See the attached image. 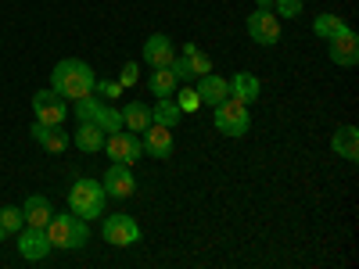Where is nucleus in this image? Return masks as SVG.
<instances>
[{"label": "nucleus", "instance_id": "obj_5", "mask_svg": "<svg viewBox=\"0 0 359 269\" xmlns=\"http://www.w3.org/2000/svg\"><path fill=\"white\" fill-rule=\"evenodd\" d=\"M104 151H108V158H111V162H123V165H137V158L144 155L140 133H130V130L108 133V137H104Z\"/></svg>", "mask_w": 359, "mask_h": 269}, {"label": "nucleus", "instance_id": "obj_33", "mask_svg": "<svg viewBox=\"0 0 359 269\" xmlns=\"http://www.w3.org/2000/svg\"><path fill=\"white\" fill-rule=\"evenodd\" d=\"M0 241H4V230H0Z\"/></svg>", "mask_w": 359, "mask_h": 269}, {"label": "nucleus", "instance_id": "obj_16", "mask_svg": "<svg viewBox=\"0 0 359 269\" xmlns=\"http://www.w3.org/2000/svg\"><path fill=\"white\" fill-rule=\"evenodd\" d=\"M331 151L345 162H355L359 158V130L355 126H338V133L331 137Z\"/></svg>", "mask_w": 359, "mask_h": 269}, {"label": "nucleus", "instance_id": "obj_19", "mask_svg": "<svg viewBox=\"0 0 359 269\" xmlns=\"http://www.w3.org/2000/svg\"><path fill=\"white\" fill-rule=\"evenodd\" d=\"M123 111V126L130 133H144L147 126H151V108H147L144 101H130L126 108H118Z\"/></svg>", "mask_w": 359, "mask_h": 269}, {"label": "nucleus", "instance_id": "obj_8", "mask_svg": "<svg viewBox=\"0 0 359 269\" xmlns=\"http://www.w3.org/2000/svg\"><path fill=\"white\" fill-rule=\"evenodd\" d=\"M248 36H252L255 43H262V47H273V43L280 40V18H277L273 11L255 8V11L248 15Z\"/></svg>", "mask_w": 359, "mask_h": 269}, {"label": "nucleus", "instance_id": "obj_12", "mask_svg": "<svg viewBox=\"0 0 359 269\" xmlns=\"http://www.w3.org/2000/svg\"><path fill=\"white\" fill-rule=\"evenodd\" d=\"M144 155H151V158H169L172 155V130L162 126V123H151L144 130Z\"/></svg>", "mask_w": 359, "mask_h": 269}, {"label": "nucleus", "instance_id": "obj_23", "mask_svg": "<svg viewBox=\"0 0 359 269\" xmlns=\"http://www.w3.org/2000/svg\"><path fill=\"white\" fill-rule=\"evenodd\" d=\"M180 115H184V111H180V104L172 101V97H158V104L151 108V123H162V126H176L180 123Z\"/></svg>", "mask_w": 359, "mask_h": 269}, {"label": "nucleus", "instance_id": "obj_22", "mask_svg": "<svg viewBox=\"0 0 359 269\" xmlns=\"http://www.w3.org/2000/svg\"><path fill=\"white\" fill-rule=\"evenodd\" d=\"M180 57L187 62V69H191V76L198 79V76H208L212 72V57H208L201 47H194V43H187L184 50H180Z\"/></svg>", "mask_w": 359, "mask_h": 269}, {"label": "nucleus", "instance_id": "obj_9", "mask_svg": "<svg viewBox=\"0 0 359 269\" xmlns=\"http://www.w3.org/2000/svg\"><path fill=\"white\" fill-rule=\"evenodd\" d=\"M327 54H331V62H334L338 69L359 65V36L352 33V29H345V33H338V36L327 40Z\"/></svg>", "mask_w": 359, "mask_h": 269}, {"label": "nucleus", "instance_id": "obj_2", "mask_svg": "<svg viewBox=\"0 0 359 269\" xmlns=\"http://www.w3.org/2000/svg\"><path fill=\"white\" fill-rule=\"evenodd\" d=\"M47 230V241L50 248H83L90 241V230H86V219H79L76 212H57L50 216V223L43 226Z\"/></svg>", "mask_w": 359, "mask_h": 269}, {"label": "nucleus", "instance_id": "obj_4", "mask_svg": "<svg viewBox=\"0 0 359 269\" xmlns=\"http://www.w3.org/2000/svg\"><path fill=\"white\" fill-rule=\"evenodd\" d=\"M248 126H252V115H248V104L245 101H237L230 94V97H223L216 104V130L223 137H245Z\"/></svg>", "mask_w": 359, "mask_h": 269}, {"label": "nucleus", "instance_id": "obj_18", "mask_svg": "<svg viewBox=\"0 0 359 269\" xmlns=\"http://www.w3.org/2000/svg\"><path fill=\"white\" fill-rule=\"evenodd\" d=\"M72 140H76L79 151H90V155L104 151V130H101L97 123H79V130H76Z\"/></svg>", "mask_w": 359, "mask_h": 269}, {"label": "nucleus", "instance_id": "obj_20", "mask_svg": "<svg viewBox=\"0 0 359 269\" xmlns=\"http://www.w3.org/2000/svg\"><path fill=\"white\" fill-rule=\"evenodd\" d=\"M259 90H262V83H259L252 72H237V76L230 79V94H233L237 101H245V104H252V101L259 97Z\"/></svg>", "mask_w": 359, "mask_h": 269}, {"label": "nucleus", "instance_id": "obj_15", "mask_svg": "<svg viewBox=\"0 0 359 269\" xmlns=\"http://www.w3.org/2000/svg\"><path fill=\"white\" fill-rule=\"evenodd\" d=\"M33 140L43 147L47 155H62L65 147H69V133L62 126H47V123H36L33 126Z\"/></svg>", "mask_w": 359, "mask_h": 269}, {"label": "nucleus", "instance_id": "obj_31", "mask_svg": "<svg viewBox=\"0 0 359 269\" xmlns=\"http://www.w3.org/2000/svg\"><path fill=\"white\" fill-rule=\"evenodd\" d=\"M137 76H140L137 62H126V65H123V72H118V83H123V86H133V83H137Z\"/></svg>", "mask_w": 359, "mask_h": 269}, {"label": "nucleus", "instance_id": "obj_30", "mask_svg": "<svg viewBox=\"0 0 359 269\" xmlns=\"http://www.w3.org/2000/svg\"><path fill=\"white\" fill-rule=\"evenodd\" d=\"M94 90H97V94H101V101L108 97H118V90H123V83H118V79H104V83H94Z\"/></svg>", "mask_w": 359, "mask_h": 269}, {"label": "nucleus", "instance_id": "obj_11", "mask_svg": "<svg viewBox=\"0 0 359 269\" xmlns=\"http://www.w3.org/2000/svg\"><path fill=\"white\" fill-rule=\"evenodd\" d=\"M47 251H50V241H47L43 226H22L18 230V255L22 258L40 262V258H47Z\"/></svg>", "mask_w": 359, "mask_h": 269}, {"label": "nucleus", "instance_id": "obj_6", "mask_svg": "<svg viewBox=\"0 0 359 269\" xmlns=\"http://www.w3.org/2000/svg\"><path fill=\"white\" fill-rule=\"evenodd\" d=\"M33 111H36V123H47V126H62L65 115H69V104L57 90H36L33 94Z\"/></svg>", "mask_w": 359, "mask_h": 269}, {"label": "nucleus", "instance_id": "obj_32", "mask_svg": "<svg viewBox=\"0 0 359 269\" xmlns=\"http://www.w3.org/2000/svg\"><path fill=\"white\" fill-rule=\"evenodd\" d=\"M255 4H259L262 11H269V8H273V0H255Z\"/></svg>", "mask_w": 359, "mask_h": 269}, {"label": "nucleus", "instance_id": "obj_26", "mask_svg": "<svg viewBox=\"0 0 359 269\" xmlns=\"http://www.w3.org/2000/svg\"><path fill=\"white\" fill-rule=\"evenodd\" d=\"M22 226H25V216H22L18 205H4V208H0V230H4V233H18Z\"/></svg>", "mask_w": 359, "mask_h": 269}, {"label": "nucleus", "instance_id": "obj_29", "mask_svg": "<svg viewBox=\"0 0 359 269\" xmlns=\"http://www.w3.org/2000/svg\"><path fill=\"white\" fill-rule=\"evenodd\" d=\"M306 8V0H273V11H280L277 18H298Z\"/></svg>", "mask_w": 359, "mask_h": 269}, {"label": "nucleus", "instance_id": "obj_24", "mask_svg": "<svg viewBox=\"0 0 359 269\" xmlns=\"http://www.w3.org/2000/svg\"><path fill=\"white\" fill-rule=\"evenodd\" d=\"M147 83H151V94H155V97H172V94H176V83H180V79H176V76H172V69L165 65V69H155V72H151V79H147Z\"/></svg>", "mask_w": 359, "mask_h": 269}, {"label": "nucleus", "instance_id": "obj_27", "mask_svg": "<svg viewBox=\"0 0 359 269\" xmlns=\"http://www.w3.org/2000/svg\"><path fill=\"white\" fill-rule=\"evenodd\" d=\"M101 97H94V94H86V97H79L76 101V118H79V123H94V115L101 111Z\"/></svg>", "mask_w": 359, "mask_h": 269}, {"label": "nucleus", "instance_id": "obj_17", "mask_svg": "<svg viewBox=\"0 0 359 269\" xmlns=\"http://www.w3.org/2000/svg\"><path fill=\"white\" fill-rule=\"evenodd\" d=\"M50 201L43 198V194H33V198H25V205H22V216H25V226H47L50 223Z\"/></svg>", "mask_w": 359, "mask_h": 269}, {"label": "nucleus", "instance_id": "obj_10", "mask_svg": "<svg viewBox=\"0 0 359 269\" xmlns=\"http://www.w3.org/2000/svg\"><path fill=\"white\" fill-rule=\"evenodd\" d=\"M101 187H104L108 198H133V194H137V179H133L130 165L111 162L108 172H104V184H101Z\"/></svg>", "mask_w": 359, "mask_h": 269}, {"label": "nucleus", "instance_id": "obj_25", "mask_svg": "<svg viewBox=\"0 0 359 269\" xmlns=\"http://www.w3.org/2000/svg\"><path fill=\"white\" fill-rule=\"evenodd\" d=\"M94 123L104 130V137H108V133H118V130H126V126H123V111L111 108L108 101H104V104H101V111L94 115Z\"/></svg>", "mask_w": 359, "mask_h": 269}, {"label": "nucleus", "instance_id": "obj_7", "mask_svg": "<svg viewBox=\"0 0 359 269\" xmlns=\"http://www.w3.org/2000/svg\"><path fill=\"white\" fill-rule=\"evenodd\" d=\"M104 241L115 244V248H130V244H137V241H140V226H137V219L126 216V212L108 216V219H104Z\"/></svg>", "mask_w": 359, "mask_h": 269}, {"label": "nucleus", "instance_id": "obj_28", "mask_svg": "<svg viewBox=\"0 0 359 269\" xmlns=\"http://www.w3.org/2000/svg\"><path fill=\"white\" fill-rule=\"evenodd\" d=\"M172 101L180 104V111H198L201 108V97H198V90L187 86V90H180V94H172Z\"/></svg>", "mask_w": 359, "mask_h": 269}, {"label": "nucleus", "instance_id": "obj_13", "mask_svg": "<svg viewBox=\"0 0 359 269\" xmlns=\"http://www.w3.org/2000/svg\"><path fill=\"white\" fill-rule=\"evenodd\" d=\"M172 57H176V47H172V40L165 33L147 36V43H144V62L147 65H151V69H165Z\"/></svg>", "mask_w": 359, "mask_h": 269}, {"label": "nucleus", "instance_id": "obj_1", "mask_svg": "<svg viewBox=\"0 0 359 269\" xmlns=\"http://www.w3.org/2000/svg\"><path fill=\"white\" fill-rule=\"evenodd\" d=\"M94 69H90L86 62H79V57H65V62H57L54 72H50V90H57L62 97L69 101H79L86 94H94Z\"/></svg>", "mask_w": 359, "mask_h": 269}, {"label": "nucleus", "instance_id": "obj_3", "mask_svg": "<svg viewBox=\"0 0 359 269\" xmlns=\"http://www.w3.org/2000/svg\"><path fill=\"white\" fill-rule=\"evenodd\" d=\"M104 201L108 194L97 179H76L69 191V212H76L79 219H97L104 212Z\"/></svg>", "mask_w": 359, "mask_h": 269}, {"label": "nucleus", "instance_id": "obj_21", "mask_svg": "<svg viewBox=\"0 0 359 269\" xmlns=\"http://www.w3.org/2000/svg\"><path fill=\"white\" fill-rule=\"evenodd\" d=\"M345 29H348V22H345L341 15H334V11H323V15H316V22H313V33H316L320 40H331V36L345 33Z\"/></svg>", "mask_w": 359, "mask_h": 269}, {"label": "nucleus", "instance_id": "obj_14", "mask_svg": "<svg viewBox=\"0 0 359 269\" xmlns=\"http://www.w3.org/2000/svg\"><path fill=\"white\" fill-rule=\"evenodd\" d=\"M198 97H201V104H219L223 97H230V79H223V76H216V72H208V76H198Z\"/></svg>", "mask_w": 359, "mask_h": 269}]
</instances>
